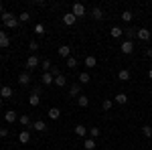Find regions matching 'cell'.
<instances>
[{
	"mask_svg": "<svg viewBox=\"0 0 152 150\" xmlns=\"http://www.w3.org/2000/svg\"><path fill=\"white\" fill-rule=\"evenodd\" d=\"M81 95V85L79 83H73L69 87V97H79Z\"/></svg>",
	"mask_w": 152,
	"mask_h": 150,
	"instance_id": "obj_9",
	"label": "cell"
},
{
	"mask_svg": "<svg viewBox=\"0 0 152 150\" xmlns=\"http://www.w3.org/2000/svg\"><path fill=\"white\" fill-rule=\"evenodd\" d=\"M18 83H20V85H28V83H31V73H28V71H23V73L18 75Z\"/></svg>",
	"mask_w": 152,
	"mask_h": 150,
	"instance_id": "obj_12",
	"label": "cell"
},
{
	"mask_svg": "<svg viewBox=\"0 0 152 150\" xmlns=\"http://www.w3.org/2000/svg\"><path fill=\"white\" fill-rule=\"evenodd\" d=\"M112 105H114V102H112V100H104V104H102V108H104L105 112H110V110H112Z\"/></svg>",
	"mask_w": 152,
	"mask_h": 150,
	"instance_id": "obj_37",
	"label": "cell"
},
{
	"mask_svg": "<svg viewBox=\"0 0 152 150\" xmlns=\"http://www.w3.org/2000/svg\"><path fill=\"white\" fill-rule=\"evenodd\" d=\"M10 45V37L6 35V31H0V49H8Z\"/></svg>",
	"mask_w": 152,
	"mask_h": 150,
	"instance_id": "obj_6",
	"label": "cell"
},
{
	"mask_svg": "<svg viewBox=\"0 0 152 150\" xmlns=\"http://www.w3.org/2000/svg\"><path fill=\"white\" fill-rule=\"evenodd\" d=\"M136 33H138V31H136V29H132V26H128V29L124 31V35L128 37V41H132V39L136 37Z\"/></svg>",
	"mask_w": 152,
	"mask_h": 150,
	"instance_id": "obj_30",
	"label": "cell"
},
{
	"mask_svg": "<svg viewBox=\"0 0 152 150\" xmlns=\"http://www.w3.org/2000/svg\"><path fill=\"white\" fill-rule=\"evenodd\" d=\"M146 55H148V57L152 59V49H146Z\"/></svg>",
	"mask_w": 152,
	"mask_h": 150,
	"instance_id": "obj_42",
	"label": "cell"
},
{
	"mask_svg": "<svg viewBox=\"0 0 152 150\" xmlns=\"http://www.w3.org/2000/svg\"><path fill=\"white\" fill-rule=\"evenodd\" d=\"M4 12H6V10H4V6H2V4H0V16H2V14H4Z\"/></svg>",
	"mask_w": 152,
	"mask_h": 150,
	"instance_id": "obj_43",
	"label": "cell"
},
{
	"mask_svg": "<svg viewBox=\"0 0 152 150\" xmlns=\"http://www.w3.org/2000/svg\"><path fill=\"white\" fill-rule=\"evenodd\" d=\"M85 65H87V69H91V67L97 65V59H95L94 55H87V57H85Z\"/></svg>",
	"mask_w": 152,
	"mask_h": 150,
	"instance_id": "obj_22",
	"label": "cell"
},
{
	"mask_svg": "<svg viewBox=\"0 0 152 150\" xmlns=\"http://www.w3.org/2000/svg\"><path fill=\"white\" fill-rule=\"evenodd\" d=\"M18 122H20V126H23V128H26V130H31V126H33V122H31V118H28V114L18 116Z\"/></svg>",
	"mask_w": 152,
	"mask_h": 150,
	"instance_id": "obj_8",
	"label": "cell"
},
{
	"mask_svg": "<svg viewBox=\"0 0 152 150\" xmlns=\"http://www.w3.org/2000/svg\"><path fill=\"white\" fill-rule=\"evenodd\" d=\"M41 83H43V85H51V83H55V77H53L51 73H43V75H41Z\"/></svg>",
	"mask_w": 152,
	"mask_h": 150,
	"instance_id": "obj_16",
	"label": "cell"
},
{
	"mask_svg": "<svg viewBox=\"0 0 152 150\" xmlns=\"http://www.w3.org/2000/svg\"><path fill=\"white\" fill-rule=\"evenodd\" d=\"M132 18H134V14H132V10H124V12H122V20H124V23H130Z\"/></svg>",
	"mask_w": 152,
	"mask_h": 150,
	"instance_id": "obj_31",
	"label": "cell"
},
{
	"mask_svg": "<svg viewBox=\"0 0 152 150\" xmlns=\"http://www.w3.org/2000/svg\"><path fill=\"white\" fill-rule=\"evenodd\" d=\"M33 33H37L39 37H43V35H45V24H43V23H37L35 26H33Z\"/></svg>",
	"mask_w": 152,
	"mask_h": 150,
	"instance_id": "obj_21",
	"label": "cell"
},
{
	"mask_svg": "<svg viewBox=\"0 0 152 150\" xmlns=\"http://www.w3.org/2000/svg\"><path fill=\"white\" fill-rule=\"evenodd\" d=\"M59 55L65 57V59H69L71 57V47L69 45H61V47H59Z\"/></svg>",
	"mask_w": 152,
	"mask_h": 150,
	"instance_id": "obj_13",
	"label": "cell"
},
{
	"mask_svg": "<svg viewBox=\"0 0 152 150\" xmlns=\"http://www.w3.org/2000/svg\"><path fill=\"white\" fill-rule=\"evenodd\" d=\"M75 23H77V16H75L73 12H65V14H63V24H67V26H73Z\"/></svg>",
	"mask_w": 152,
	"mask_h": 150,
	"instance_id": "obj_3",
	"label": "cell"
},
{
	"mask_svg": "<svg viewBox=\"0 0 152 150\" xmlns=\"http://www.w3.org/2000/svg\"><path fill=\"white\" fill-rule=\"evenodd\" d=\"M87 134H89V138H97V136H99V134H102V130H99V128L97 126H94V128H89V132H87Z\"/></svg>",
	"mask_w": 152,
	"mask_h": 150,
	"instance_id": "obj_28",
	"label": "cell"
},
{
	"mask_svg": "<svg viewBox=\"0 0 152 150\" xmlns=\"http://www.w3.org/2000/svg\"><path fill=\"white\" fill-rule=\"evenodd\" d=\"M71 12H73V14H75V16H77V18H79V16H85V6H83L81 2H73V6H71Z\"/></svg>",
	"mask_w": 152,
	"mask_h": 150,
	"instance_id": "obj_1",
	"label": "cell"
},
{
	"mask_svg": "<svg viewBox=\"0 0 152 150\" xmlns=\"http://www.w3.org/2000/svg\"><path fill=\"white\" fill-rule=\"evenodd\" d=\"M87 132H89V130L83 126V124H77V126H75V134H77L79 138H87Z\"/></svg>",
	"mask_w": 152,
	"mask_h": 150,
	"instance_id": "obj_11",
	"label": "cell"
},
{
	"mask_svg": "<svg viewBox=\"0 0 152 150\" xmlns=\"http://www.w3.org/2000/svg\"><path fill=\"white\" fill-rule=\"evenodd\" d=\"M31 91H33V93H39V95H41V91H43V87H41V85H35V87H33Z\"/></svg>",
	"mask_w": 152,
	"mask_h": 150,
	"instance_id": "obj_41",
	"label": "cell"
},
{
	"mask_svg": "<svg viewBox=\"0 0 152 150\" xmlns=\"http://www.w3.org/2000/svg\"><path fill=\"white\" fill-rule=\"evenodd\" d=\"M110 35L114 37V39H120V37L124 35V29H120V26H112V31H110Z\"/></svg>",
	"mask_w": 152,
	"mask_h": 150,
	"instance_id": "obj_23",
	"label": "cell"
},
{
	"mask_svg": "<svg viewBox=\"0 0 152 150\" xmlns=\"http://www.w3.org/2000/svg\"><path fill=\"white\" fill-rule=\"evenodd\" d=\"M118 79L120 81H128L130 79V71L128 69H120L118 71Z\"/></svg>",
	"mask_w": 152,
	"mask_h": 150,
	"instance_id": "obj_26",
	"label": "cell"
},
{
	"mask_svg": "<svg viewBox=\"0 0 152 150\" xmlns=\"http://www.w3.org/2000/svg\"><path fill=\"white\" fill-rule=\"evenodd\" d=\"M120 51H122L124 55L134 53V43H132V41H124V43H122V47H120Z\"/></svg>",
	"mask_w": 152,
	"mask_h": 150,
	"instance_id": "obj_5",
	"label": "cell"
},
{
	"mask_svg": "<svg viewBox=\"0 0 152 150\" xmlns=\"http://www.w3.org/2000/svg\"><path fill=\"white\" fill-rule=\"evenodd\" d=\"M89 81H91V77H89V73H87V71L79 73V83H89Z\"/></svg>",
	"mask_w": 152,
	"mask_h": 150,
	"instance_id": "obj_32",
	"label": "cell"
},
{
	"mask_svg": "<svg viewBox=\"0 0 152 150\" xmlns=\"http://www.w3.org/2000/svg\"><path fill=\"white\" fill-rule=\"evenodd\" d=\"M89 14H91V18H94V20H102V18H104V10H102L99 6H94Z\"/></svg>",
	"mask_w": 152,
	"mask_h": 150,
	"instance_id": "obj_10",
	"label": "cell"
},
{
	"mask_svg": "<svg viewBox=\"0 0 152 150\" xmlns=\"http://www.w3.org/2000/svg\"><path fill=\"white\" fill-rule=\"evenodd\" d=\"M83 146H85V150H95V140L94 138H85V142H83Z\"/></svg>",
	"mask_w": 152,
	"mask_h": 150,
	"instance_id": "obj_27",
	"label": "cell"
},
{
	"mask_svg": "<svg viewBox=\"0 0 152 150\" xmlns=\"http://www.w3.org/2000/svg\"><path fill=\"white\" fill-rule=\"evenodd\" d=\"M136 37H138L140 41H144V43H146V41H150L152 33L148 31V29H138V33H136Z\"/></svg>",
	"mask_w": 152,
	"mask_h": 150,
	"instance_id": "obj_7",
	"label": "cell"
},
{
	"mask_svg": "<svg viewBox=\"0 0 152 150\" xmlns=\"http://www.w3.org/2000/svg\"><path fill=\"white\" fill-rule=\"evenodd\" d=\"M49 73H51V75H53V77H59V75H61V71H59V67H57V65H53V67H51V71H49Z\"/></svg>",
	"mask_w": 152,
	"mask_h": 150,
	"instance_id": "obj_38",
	"label": "cell"
},
{
	"mask_svg": "<svg viewBox=\"0 0 152 150\" xmlns=\"http://www.w3.org/2000/svg\"><path fill=\"white\" fill-rule=\"evenodd\" d=\"M39 65H41V61H39V57H37V55H31V57L26 59V69H28V71H31V69H37Z\"/></svg>",
	"mask_w": 152,
	"mask_h": 150,
	"instance_id": "obj_4",
	"label": "cell"
},
{
	"mask_svg": "<svg viewBox=\"0 0 152 150\" xmlns=\"http://www.w3.org/2000/svg\"><path fill=\"white\" fill-rule=\"evenodd\" d=\"M142 134H144L146 138H152V126H148V124L142 126Z\"/></svg>",
	"mask_w": 152,
	"mask_h": 150,
	"instance_id": "obj_34",
	"label": "cell"
},
{
	"mask_svg": "<svg viewBox=\"0 0 152 150\" xmlns=\"http://www.w3.org/2000/svg\"><path fill=\"white\" fill-rule=\"evenodd\" d=\"M65 83H67V77H65V75H59V77H55V85H57V87H63Z\"/></svg>",
	"mask_w": 152,
	"mask_h": 150,
	"instance_id": "obj_33",
	"label": "cell"
},
{
	"mask_svg": "<svg viewBox=\"0 0 152 150\" xmlns=\"http://www.w3.org/2000/svg\"><path fill=\"white\" fill-rule=\"evenodd\" d=\"M0 97H2V100H4V97H6V100H8V97H12V87L4 85V87H2V91H0Z\"/></svg>",
	"mask_w": 152,
	"mask_h": 150,
	"instance_id": "obj_24",
	"label": "cell"
},
{
	"mask_svg": "<svg viewBox=\"0 0 152 150\" xmlns=\"http://www.w3.org/2000/svg\"><path fill=\"white\" fill-rule=\"evenodd\" d=\"M65 65H67L69 69H75V67H77V59H75V57H69V59H67V63H65Z\"/></svg>",
	"mask_w": 152,
	"mask_h": 150,
	"instance_id": "obj_36",
	"label": "cell"
},
{
	"mask_svg": "<svg viewBox=\"0 0 152 150\" xmlns=\"http://www.w3.org/2000/svg\"><path fill=\"white\" fill-rule=\"evenodd\" d=\"M28 20H31V14L28 12H20L18 14V23H28Z\"/></svg>",
	"mask_w": 152,
	"mask_h": 150,
	"instance_id": "obj_35",
	"label": "cell"
},
{
	"mask_svg": "<svg viewBox=\"0 0 152 150\" xmlns=\"http://www.w3.org/2000/svg\"><path fill=\"white\" fill-rule=\"evenodd\" d=\"M4 120H6L8 124H12V122H16V120H18V116H16V112H12V110H8V112L4 114Z\"/></svg>",
	"mask_w": 152,
	"mask_h": 150,
	"instance_id": "obj_17",
	"label": "cell"
},
{
	"mask_svg": "<svg viewBox=\"0 0 152 150\" xmlns=\"http://www.w3.org/2000/svg\"><path fill=\"white\" fill-rule=\"evenodd\" d=\"M4 24H6V29H16V26H18V16H12V18H8Z\"/></svg>",
	"mask_w": 152,
	"mask_h": 150,
	"instance_id": "obj_25",
	"label": "cell"
},
{
	"mask_svg": "<svg viewBox=\"0 0 152 150\" xmlns=\"http://www.w3.org/2000/svg\"><path fill=\"white\" fill-rule=\"evenodd\" d=\"M2 102H4V100H2V97H0V105H2Z\"/></svg>",
	"mask_w": 152,
	"mask_h": 150,
	"instance_id": "obj_46",
	"label": "cell"
},
{
	"mask_svg": "<svg viewBox=\"0 0 152 150\" xmlns=\"http://www.w3.org/2000/svg\"><path fill=\"white\" fill-rule=\"evenodd\" d=\"M8 136V130L6 128H0V138H6Z\"/></svg>",
	"mask_w": 152,
	"mask_h": 150,
	"instance_id": "obj_40",
	"label": "cell"
},
{
	"mask_svg": "<svg viewBox=\"0 0 152 150\" xmlns=\"http://www.w3.org/2000/svg\"><path fill=\"white\" fill-rule=\"evenodd\" d=\"M28 104L33 105V108H37V105L41 104V95H39V93H33V91H31V95H28Z\"/></svg>",
	"mask_w": 152,
	"mask_h": 150,
	"instance_id": "obj_14",
	"label": "cell"
},
{
	"mask_svg": "<svg viewBox=\"0 0 152 150\" xmlns=\"http://www.w3.org/2000/svg\"><path fill=\"white\" fill-rule=\"evenodd\" d=\"M77 105H79V108H87V105H89V97L81 93V95L77 97Z\"/></svg>",
	"mask_w": 152,
	"mask_h": 150,
	"instance_id": "obj_18",
	"label": "cell"
},
{
	"mask_svg": "<svg viewBox=\"0 0 152 150\" xmlns=\"http://www.w3.org/2000/svg\"><path fill=\"white\" fill-rule=\"evenodd\" d=\"M18 142H20V144H28V142H31V130L23 128V130L18 132Z\"/></svg>",
	"mask_w": 152,
	"mask_h": 150,
	"instance_id": "obj_2",
	"label": "cell"
},
{
	"mask_svg": "<svg viewBox=\"0 0 152 150\" xmlns=\"http://www.w3.org/2000/svg\"><path fill=\"white\" fill-rule=\"evenodd\" d=\"M33 130H37V132H45V130H47V124H45V122H43V120H37V122H33Z\"/></svg>",
	"mask_w": 152,
	"mask_h": 150,
	"instance_id": "obj_15",
	"label": "cell"
},
{
	"mask_svg": "<svg viewBox=\"0 0 152 150\" xmlns=\"http://www.w3.org/2000/svg\"><path fill=\"white\" fill-rule=\"evenodd\" d=\"M41 67H43V71H45V73H49V71H51V67H53V63H51L49 59H43V61H41Z\"/></svg>",
	"mask_w": 152,
	"mask_h": 150,
	"instance_id": "obj_29",
	"label": "cell"
},
{
	"mask_svg": "<svg viewBox=\"0 0 152 150\" xmlns=\"http://www.w3.org/2000/svg\"><path fill=\"white\" fill-rule=\"evenodd\" d=\"M148 77H150V79H152V69H150V71H148Z\"/></svg>",
	"mask_w": 152,
	"mask_h": 150,
	"instance_id": "obj_44",
	"label": "cell"
},
{
	"mask_svg": "<svg viewBox=\"0 0 152 150\" xmlns=\"http://www.w3.org/2000/svg\"><path fill=\"white\" fill-rule=\"evenodd\" d=\"M114 102H116L118 105H124L126 102H128V95H126V93H118L116 97H114Z\"/></svg>",
	"mask_w": 152,
	"mask_h": 150,
	"instance_id": "obj_20",
	"label": "cell"
},
{
	"mask_svg": "<svg viewBox=\"0 0 152 150\" xmlns=\"http://www.w3.org/2000/svg\"><path fill=\"white\" fill-rule=\"evenodd\" d=\"M47 116L51 118V120H59V118H61V110H59V108H51Z\"/></svg>",
	"mask_w": 152,
	"mask_h": 150,
	"instance_id": "obj_19",
	"label": "cell"
},
{
	"mask_svg": "<svg viewBox=\"0 0 152 150\" xmlns=\"http://www.w3.org/2000/svg\"><path fill=\"white\" fill-rule=\"evenodd\" d=\"M37 49H39V43H37V41H31V43H28V51H31V53H35Z\"/></svg>",
	"mask_w": 152,
	"mask_h": 150,
	"instance_id": "obj_39",
	"label": "cell"
},
{
	"mask_svg": "<svg viewBox=\"0 0 152 150\" xmlns=\"http://www.w3.org/2000/svg\"><path fill=\"white\" fill-rule=\"evenodd\" d=\"M2 87H4V85H2V83H0V91H2Z\"/></svg>",
	"mask_w": 152,
	"mask_h": 150,
	"instance_id": "obj_45",
	"label": "cell"
}]
</instances>
